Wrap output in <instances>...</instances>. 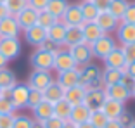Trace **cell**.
I'll use <instances>...</instances> for the list:
<instances>
[{"label":"cell","instance_id":"6da1fadb","mask_svg":"<svg viewBox=\"0 0 135 128\" xmlns=\"http://www.w3.org/2000/svg\"><path fill=\"white\" fill-rule=\"evenodd\" d=\"M78 73H80V85H83L87 90L90 88H104V81L100 78L102 71L97 64H83L78 66Z\"/></svg>","mask_w":135,"mask_h":128},{"label":"cell","instance_id":"7a4b0ae2","mask_svg":"<svg viewBox=\"0 0 135 128\" xmlns=\"http://www.w3.org/2000/svg\"><path fill=\"white\" fill-rule=\"evenodd\" d=\"M116 47H118V45H116V40L113 38L111 35H106V33L100 36L99 40H95L94 43L90 45L92 56L97 57V59H102V61L106 59V57L109 56V54H111Z\"/></svg>","mask_w":135,"mask_h":128},{"label":"cell","instance_id":"3957f363","mask_svg":"<svg viewBox=\"0 0 135 128\" xmlns=\"http://www.w3.org/2000/svg\"><path fill=\"white\" fill-rule=\"evenodd\" d=\"M30 64L33 69H42V71H52L54 69V54L36 48L35 52L30 56Z\"/></svg>","mask_w":135,"mask_h":128},{"label":"cell","instance_id":"277c9868","mask_svg":"<svg viewBox=\"0 0 135 128\" xmlns=\"http://www.w3.org/2000/svg\"><path fill=\"white\" fill-rule=\"evenodd\" d=\"M54 81V76H52L50 71H42V69H33L28 76V87L33 88V90H40L44 92L45 88Z\"/></svg>","mask_w":135,"mask_h":128},{"label":"cell","instance_id":"5b68a950","mask_svg":"<svg viewBox=\"0 0 135 128\" xmlns=\"http://www.w3.org/2000/svg\"><path fill=\"white\" fill-rule=\"evenodd\" d=\"M106 92H104V88H90L85 92V97H83V102L90 111H97V109H102V104L104 100H106Z\"/></svg>","mask_w":135,"mask_h":128},{"label":"cell","instance_id":"8992f818","mask_svg":"<svg viewBox=\"0 0 135 128\" xmlns=\"http://www.w3.org/2000/svg\"><path fill=\"white\" fill-rule=\"evenodd\" d=\"M75 68H78V66H76L75 59L71 57L69 50H68V48L62 50V47H61L59 50L54 54V69H56L57 73H61V71H69V69H75Z\"/></svg>","mask_w":135,"mask_h":128},{"label":"cell","instance_id":"52a82bcc","mask_svg":"<svg viewBox=\"0 0 135 128\" xmlns=\"http://www.w3.org/2000/svg\"><path fill=\"white\" fill-rule=\"evenodd\" d=\"M0 54L7 61H14L21 54L19 38H0Z\"/></svg>","mask_w":135,"mask_h":128},{"label":"cell","instance_id":"ba28073f","mask_svg":"<svg viewBox=\"0 0 135 128\" xmlns=\"http://www.w3.org/2000/svg\"><path fill=\"white\" fill-rule=\"evenodd\" d=\"M94 23H95L97 26L102 29V33H106V35L116 31L118 26H119V19H116L109 11H99V14H97Z\"/></svg>","mask_w":135,"mask_h":128},{"label":"cell","instance_id":"9c48e42d","mask_svg":"<svg viewBox=\"0 0 135 128\" xmlns=\"http://www.w3.org/2000/svg\"><path fill=\"white\" fill-rule=\"evenodd\" d=\"M68 50H69V54H71V57L75 59L76 66H83V64H88L92 62V48L88 43H78V45H73V47H68Z\"/></svg>","mask_w":135,"mask_h":128},{"label":"cell","instance_id":"30bf717a","mask_svg":"<svg viewBox=\"0 0 135 128\" xmlns=\"http://www.w3.org/2000/svg\"><path fill=\"white\" fill-rule=\"evenodd\" d=\"M28 93L30 87L26 83H16L11 88V100L16 106V109H24L28 104Z\"/></svg>","mask_w":135,"mask_h":128},{"label":"cell","instance_id":"8fae6325","mask_svg":"<svg viewBox=\"0 0 135 128\" xmlns=\"http://www.w3.org/2000/svg\"><path fill=\"white\" fill-rule=\"evenodd\" d=\"M21 28L14 16H7L0 19V38H17Z\"/></svg>","mask_w":135,"mask_h":128},{"label":"cell","instance_id":"7c38bea8","mask_svg":"<svg viewBox=\"0 0 135 128\" xmlns=\"http://www.w3.org/2000/svg\"><path fill=\"white\" fill-rule=\"evenodd\" d=\"M36 16H38V11H35L33 7L26 5V7L21 12H17L14 17H16L17 24H19L21 31H24V29H28V28H31V26L36 24Z\"/></svg>","mask_w":135,"mask_h":128},{"label":"cell","instance_id":"4fadbf2b","mask_svg":"<svg viewBox=\"0 0 135 128\" xmlns=\"http://www.w3.org/2000/svg\"><path fill=\"white\" fill-rule=\"evenodd\" d=\"M104 92H106L107 99H113V100H118L121 104H125L128 99L132 97V92L128 90L127 87H123L121 83H114V85H107L104 87Z\"/></svg>","mask_w":135,"mask_h":128},{"label":"cell","instance_id":"5bb4252c","mask_svg":"<svg viewBox=\"0 0 135 128\" xmlns=\"http://www.w3.org/2000/svg\"><path fill=\"white\" fill-rule=\"evenodd\" d=\"M61 21H62L66 26H76V24L83 23V16H81L80 4H68L62 17H61Z\"/></svg>","mask_w":135,"mask_h":128},{"label":"cell","instance_id":"9a60e30c","mask_svg":"<svg viewBox=\"0 0 135 128\" xmlns=\"http://www.w3.org/2000/svg\"><path fill=\"white\" fill-rule=\"evenodd\" d=\"M47 38V29L42 28V26H38V24H35V26H31V28L24 29V40L28 42L30 45H33V47H40V43Z\"/></svg>","mask_w":135,"mask_h":128},{"label":"cell","instance_id":"2e32d148","mask_svg":"<svg viewBox=\"0 0 135 128\" xmlns=\"http://www.w3.org/2000/svg\"><path fill=\"white\" fill-rule=\"evenodd\" d=\"M56 81L64 88V90L75 87V85H80V73H78V68L69 69V71H61V73H57Z\"/></svg>","mask_w":135,"mask_h":128},{"label":"cell","instance_id":"e0dca14e","mask_svg":"<svg viewBox=\"0 0 135 128\" xmlns=\"http://www.w3.org/2000/svg\"><path fill=\"white\" fill-rule=\"evenodd\" d=\"M116 36L121 45H130L135 43V24L130 23H121L119 21V26L116 29Z\"/></svg>","mask_w":135,"mask_h":128},{"label":"cell","instance_id":"ac0fdd59","mask_svg":"<svg viewBox=\"0 0 135 128\" xmlns=\"http://www.w3.org/2000/svg\"><path fill=\"white\" fill-rule=\"evenodd\" d=\"M80 26H81V33H83V40H85V43H88V45H92L95 40H99L100 36L104 35L102 29H100L94 21H90V23H81Z\"/></svg>","mask_w":135,"mask_h":128},{"label":"cell","instance_id":"d6986e66","mask_svg":"<svg viewBox=\"0 0 135 128\" xmlns=\"http://www.w3.org/2000/svg\"><path fill=\"white\" fill-rule=\"evenodd\" d=\"M83 33H81V26H66V33H64V47H73V45L83 43Z\"/></svg>","mask_w":135,"mask_h":128},{"label":"cell","instance_id":"ffe728a7","mask_svg":"<svg viewBox=\"0 0 135 128\" xmlns=\"http://www.w3.org/2000/svg\"><path fill=\"white\" fill-rule=\"evenodd\" d=\"M104 64L106 68H116V69H123L127 66V59H125V54H123V48L121 47H116L109 56L104 59Z\"/></svg>","mask_w":135,"mask_h":128},{"label":"cell","instance_id":"44dd1931","mask_svg":"<svg viewBox=\"0 0 135 128\" xmlns=\"http://www.w3.org/2000/svg\"><path fill=\"white\" fill-rule=\"evenodd\" d=\"M42 93H44V100H47V102H50V104H56L57 100L64 99V88L61 87L56 80L52 81Z\"/></svg>","mask_w":135,"mask_h":128},{"label":"cell","instance_id":"7402d4cb","mask_svg":"<svg viewBox=\"0 0 135 128\" xmlns=\"http://www.w3.org/2000/svg\"><path fill=\"white\" fill-rule=\"evenodd\" d=\"M125 111V104L113 99H106L102 104V112L107 116V120H116V118Z\"/></svg>","mask_w":135,"mask_h":128},{"label":"cell","instance_id":"603a6c76","mask_svg":"<svg viewBox=\"0 0 135 128\" xmlns=\"http://www.w3.org/2000/svg\"><path fill=\"white\" fill-rule=\"evenodd\" d=\"M85 92H87V88H85L83 85H75V87L64 90V99L71 106L81 104V102H83V97H85Z\"/></svg>","mask_w":135,"mask_h":128},{"label":"cell","instance_id":"cb8c5ba5","mask_svg":"<svg viewBox=\"0 0 135 128\" xmlns=\"http://www.w3.org/2000/svg\"><path fill=\"white\" fill-rule=\"evenodd\" d=\"M64 33H66V24L59 19L57 23H54L50 28L47 29V38H49V40H52V42H56L57 45L62 47V43H64Z\"/></svg>","mask_w":135,"mask_h":128},{"label":"cell","instance_id":"d4e9b609","mask_svg":"<svg viewBox=\"0 0 135 128\" xmlns=\"http://www.w3.org/2000/svg\"><path fill=\"white\" fill-rule=\"evenodd\" d=\"M31 111H33V118H35L36 121H45L50 116H54V107H52V104L47 102V100H42V102H40L36 107H33Z\"/></svg>","mask_w":135,"mask_h":128},{"label":"cell","instance_id":"484cf974","mask_svg":"<svg viewBox=\"0 0 135 128\" xmlns=\"http://www.w3.org/2000/svg\"><path fill=\"white\" fill-rule=\"evenodd\" d=\"M88 116H90V109H88L85 104H76V106H73V107H71V112H69V120H71L73 123H76V125L88 121Z\"/></svg>","mask_w":135,"mask_h":128},{"label":"cell","instance_id":"4316f807","mask_svg":"<svg viewBox=\"0 0 135 128\" xmlns=\"http://www.w3.org/2000/svg\"><path fill=\"white\" fill-rule=\"evenodd\" d=\"M68 4H69L68 0H49L45 11H47L49 14H52L56 19H61L64 11H66V7H68Z\"/></svg>","mask_w":135,"mask_h":128},{"label":"cell","instance_id":"83f0119b","mask_svg":"<svg viewBox=\"0 0 135 128\" xmlns=\"http://www.w3.org/2000/svg\"><path fill=\"white\" fill-rule=\"evenodd\" d=\"M52 107H54V116H56V118H59V120H62V121L69 120V112H71L73 106L69 104L66 99L57 100L56 104H52Z\"/></svg>","mask_w":135,"mask_h":128},{"label":"cell","instance_id":"f1b7e54d","mask_svg":"<svg viewBox=\"0 0 135 128\" xmlns=\"http://www.w3.org/2000/svg\"><path fill=\"white\" fill-rule=\"evenodd\" d=\"M121 76H123V69H116V68H106V69L102 71V75H100V78H102V81H104V87H107V85L119 83V80H121Z\"/></svg>","mask_w":135,"mask_h":128},{"label":"cell","instance_id":"f546056e","mask_svg":"<svg viewBox=\"0 0 135 128\" xmlns=\"http://www.w3.org/2000/svg\"><path fill=\"white\" fill-rule=\"evenodd\" d=\"M80 9H81V16H83V23H90V21H95L97 14V7L92 4L90 0H81V4H80Z\"/></svg>","mask_w":135,"mask_h":128},{"label":"cell","instance_id":"4dcf8cb0","mask_svg":"<svg viewBox=\"0 0 135 128\" xmlns=\"http://www.w3.org/2000/svg\"><path fill=\"white\" fill-rule=\"evenodd\" d=\"M17 83L16 73L9 68H2L0 69V88H12Z\"/></svg>","mask_w":135,"mask_h":128},{"label":"cell","instance_id":"1f68e13d","mask_svg":"<svg viewBox=\"0 0 135 128\" xmlns=\"http://www.w3.org/2000/svg\"><path fill=\"white\" fill-rule=\"evenodd\" d=\"M128 4H130L128 0H111V2H109V7H107V11L111 12L116 19L121 21L125 11H127V7H128Z\"/></svg>","mask_w":135,"mask_h":128},{"label":"cell","instance_id":"d6a6232c","mask_svg":"<svg viewBox=\"0 0 135 128\" xmlns=\"http://www.w3.org/2000/svg\"><path fill=\"white\" fill-rule=\"evenodd\" d=\"M88 123L94 128H104L107 123V116L102 112V109H97V111H90V116H88Z\"/></svg>","mask_w":135,"mask_h":128},{"label":"cell","instance_id":"836d02e7","mask_svg":"<svg viewBox=\"0 0 135 128\" xmlns=\"http://www.w3.org/2000/svg\"><path fill=\"white\" fill-rule=\"evenodd\" d=\"M59 19H56V17L52 16V14H49L47 11H38V16H36V24L38 26H42V28H45V29H49L52 26L54 23H57Z\"/></svg>","mask_w":135,"mask_h":128},{"label":"cell","instance_id":"e575fe53","mask_svg":"<svg viewBox=\"0 0 135 128\" xmlns=\"http://www.w3.org/2000/svg\"><path fill=\"white\" fill-rule=\"evenodd\" d=\"M4 5L11 16H16L17 12H21L28 5V0H4Z\"/></svg>","mask_w":135,"mask_h":128},{"label":"cell","instance_id":"d590c367","mask_svg":"<svg viewBox=\"0 0 135 128\" xmlns=\"http://www.w3.org/2000/svg\"><path fill=\"white\" fill-rule=\"evenodd\" d=\"M33 118L26 116V114H14V121H12L11 128H31Z\"/></svg>","mask_w":135,"mask_h":128},{"label":"cell","instance_id":"8d00e7d4","mask_svg":"<svg viewBox=\"0 0 135 128\" xmlns=\"http://www.w3.org/2000/svg\"><path fill=\"white\" fill-rule=\"evenodd\" d=\"M42 100H44V93L40 92V90H33V88H30V93H28V104H26V107L33 109V107H36V106H38Z\"/></svg>","mask_w":135,"mask_h":128},{"label":"cell","instance_id":"74e56055","mask_svg":"<svg viewBox=\"0 0 135 128\" xmlns=\"http://www.w3.org/2000/svg\"><path fill=\"white\" fill-rule=\"evenodd\" d=\"M0 114H16V106L11 99L0 97Z\"/></svg>","mask_w":135,"mask_h":128},{"label":"cell","instance_id":"f35d334b","mask_svg":"<svg viewBox=\"0 0 135 128\" xmlns=\"http://www.w3.org/2000/svg\"><path fill=\"white\" fill-rule=\"evenodd\" d=\"M121 23H130V24H135V2H130L125 11L123 17H121Z\"/></svg>","mask_w":135,"mask_h":128},{"label":"cell","instance_id":"ab89813d","mask_svg":"<svg viewBox=\"0 0 135 128\" xmlns=\"http://www.w3.org/2000/svg\"><path fill=\"white\" fill-rule=\"evenodd\" d=\"M116 120H118L119 123H121V126H123V128H128V126H130V125L135 121V116L132 114L130 111H127V109H125V111L121 112V114H119V116L116 118Z\"/></svg>","mask_w":135,"mask_h":128},{"label":"cell","instance_id":"60d3db41","mask_svg":"<svg viewBox=\"0 0 135 128\" xmlns=\"http://www.w3.org/2000/svg\"><path fill=\"white\" fill-rule=\"evenodd\" d=\"M36 48H42V50H47V52H50V54H56L61 48V45H57L56 42L49 40V38H45V40L40 43V47H36Z\"/></svg>","mask_w":135,"mask_h":128},{"label":"cell","instance_id":"b9f144b4","mask_svg":"<svg viewBox=\"0 0 135 128\" xmlns=\"http://www.w3.org/2000/svg\"><path fill=\"white\" fill-rule=\"evenodd\" d=\"M123 54H125V59L127 62H135V43H130V45H123Z\"/></svg>","mask_w":135,"mask_h":128},{"label":"cell","instance_id":"7bdbcfd3","mask_svg":"<svg viewBox=\"0 0 135 128\" xmlns=\"http://www.w3.org/2000/svg\"><path fill=\"white\" fill-rule=\"evenodd\" d=\"M42 123H44V128H62L64 121L59 120V118H56V116H50L49 120L42 121Z\"/></svg>","mask_w":135,"mask_h":128},{"label":"cell","instance_id":"ee69618b","mask_svg":"<svg viewBox=\"0 0 135 128\" xmlns=\"http://www.w3.org/2000/svg\"><path fill=\"white\" fill-rule=\"evenodd\" d=\"M14 121V114H0V128H11Z\"/></svg>","mask_w":135,"mask_h":128},{"label":"cell","instance_id":"f6af8a7d","mask_svg":"<svg viewBox=\"0 0 135 128\" xmlns=\"http://www.w3.org/2000/svg\"><path fill=\"white\" fill-rule=\"evenodd\" d=\"M47 4H49V0H28V5L33 7L35 11H44L47 7Z\"/></svg>","mask_w":135,"mask_h":128},{"label":"cell","instance_id":"bcb514c9","mask_svg":"<svg viewBox=\"0 0 135 128\" xmlns=\"http://www.w3.org/2000/svg\"><path fill=\"white\" fill-rule=\"evenodd\" d=\"M119 83L123 85V87H127L128 90L132 92V88H133V85H135V80H133V78H130L128 75H125V73H123V76H121V80H119Z\"/></svg>","mask_w":135,"mask_h":128},{"label":"cell","instance_id":"7dc6e473","mask_svg":"<svg viewBox=\"0 0 135 128\" xmlns=\"http://www.w3.org/2000/svg\"><path fill=\"white\" fill-rule=\"evenodd\" d=\"M90 2L97 7V11H107V7H109V2H111V0H90Z\"/></svg>","mask_w":135,"mask_h":128},{"label":"cell","instance_id":"c3c4849f","mask_svg":"<svg viewBox=\"0 0 135 128\" xmlns=\"http://www.w3.org/2000/svg\"><path fill=\"white\" fill-rule=\"evenodd\" d=\"M123 73L135 80V62H127V66L123 68Z\"/></svg>","mask_w":135,"mask_h":128},{"label":"cell","instance_id":"681fc988","mask_svg":"<svg viewBox=\"0 0 135 128\" xmlns=\"http://www.w3.org/2000/svg\"><path fill=\"white\" fill-rule=\"evenodd\" d=\"M104 128H123V126H121V123H119L118 120H107V123H106Z\"/></svg>","mask_w":135,"mask_h":128},{"label":"cell","instance_id":"f907efd6","mask_svg":"<svg viewBox=\"0 0 135 128\" xmlns=\"http://www.w3.org/2000/svg\"><path fill=\"white\" fill-rule=\"evenodd\" d=\"M7 16H11V14H9V11L5 9L4 4H0V19H4V17H7Z\"/></svg>","mask_w":135,"mask_h":128},{"label":"cell","instance_id":"816d5d0a","mask_svg":"<svg viewBox=\"0 0 135 128\" xmlns=\"http://www.w3.org/2000/svg\"><path fill=\"white\" fill-rule=\"evenodd\" d=\"M0 97L11 99V88H0Z\"/></svg>","mask_w":135,"mask_h":128},{"label":"cell","instance_id":"f5cc1de1","mask_svg":"<svg viewBox=\"0 0 135 128\" xmlns=\"http://www.w3.org/2000/svg\"><path fill=\"white\" fill-rule=\"evenodd\" d=\"M62 128H76V123H73L71 120H66L62 123Z\"/></svg>","mask_w":135,"mask_h":128},{"label":"cell","instance_id":"db71d44e","mask_svg":"<svg viewBox=\"0 0 135 128\" xmlns=\"http://www.w3.org/2000/svg\"><path fill=\"white\" fill-rule=\"evenodd\" d=\"M7 64H9V61L5 59L2 54H0V69H2V68H7Z\"/></svg>","mask_w":135,"mask_h":128},{"label":"cell","instance_id":"11a10c76","mask_svg":"<svg viewBox=\"0 0 135 128\" xmlns=\"http://www.w3.org/2000/svg\"><path fill=\"white\" fill-rule=\"evenodd\" d=\"M31 128H44V123H42V121H36V120H33V123H31Z\"/></svg>","mask_w":135,"mask_h":128},{"label":"cell","instance_id":"9f6ffc18","mask_svg":"<svg viewBox=\"0 0 135 128\" xmlns=\"http://www.w3.org/2000/svg\"><path fill=\"white\" fill-rule=\"evenodd\" d=\"M76 128H94V126H92V125L88 123V121H85V123H80V125H76Z\"/></svg>","mask_w":135,"mask_h":128},{"label":"cell","instance_id":"6f0895ef","mask_svg":"<svg viewBox=\"0 0 135 128\" xmlns=\"http://www.w3.org/2000/svg\"><path fill=\"white\" fill-rule=\"evenodd\" d=\"M132 97L135 99V85H133V88H132Z\"/></svg>","mask_w":135,"mask_h":128},{"label":"cell","instance_id":"680465c9","mask_svg":"<svg viewBox=\"0 0 135 128\" xmlns=\"http://www.w3.org/2000/svg\"><path fill=\"white\" fill-rule=\"evenodd\" d=\"M128 128H135V121H133V123H132V125H130V126H128Z\"/></svg>","mask_w":135,"mask_h":128},{"label":"cell","instance_id":"91938a15","mask_svg":"<svg viewBox=\"0 0 135 128\" xmlns=\"http://www.w3.org/2000/svg\"><path fill=\"white\" fill-rule=\"evenodd\" d=\"M0 4H4V0H0Z\"/></svg>","mask_w":135,"mask_h":128}]
</instances>
